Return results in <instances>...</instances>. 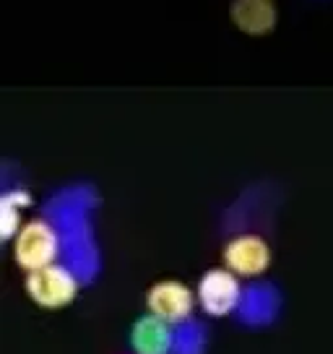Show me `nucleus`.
I'll list each match as a JSON object with an SVG mask.
<instances>
[{
	"mask_svg": "<svg viewBox=\"0 0 333 354\" xmlns=\"http://www.w3.org/2000/svg\"><path fill=\"white\" fill-rule=\"evenodd\" d=\"M57 250H60L57 232L42 219L23 224L16 234V243H13V258L26 271L50 266L57 258Z\"/></svg>",
	"mask_w": 333,
	"mask_h": 354,
	"instance_id": "1",
	"label": "nucleus"
},
{
	"mask_svg": "<svg viewBox=\"0 0 333 354\" xmlns=\"http://www.w3.org/2000/svg\"><path fill=\"white\" fill-rule=\"evenodd\" d=\"M26 292L29 297L42 305V308H66L68 302H73L78 292L76 277L68 271L66 266H42V268H34L26 277Z\"/></svg>",
	"mask_w": 333,
	"mask_h": 354,
	"instance_id": "2",
	"label": "nucleus"
},
{
	"mask_svg": "<svg viewBox=\"0 0 333 354\" xmlns=\"http://www.w3.org/2000/svg\"><path fill=\"white\" fill-rule=\"evenodd\" d=\"M198 302L209 315H227L240 302V281L229 268H211L198 281Z\"/></svg>",
	"mask_w": 333,
	"mask_h": 354,
	"instance_id": "3",
	"label": "nucleus"
},
{
	"mask_svg": "<svg viewBox=\"0 0 333 354\" xmlns=\"http://www.w3.org/2000/svg\"><path fill=\"white\" fill-rule=\"evenodd\" d=\"M224 263L240 277H258L271 263V250L263 237L258 234H240L224 248Z\"/></svg>",
	"mask_w": 333,
	"mask_h": 354,
	"instance_id": "4",
	"label": "nucleus"
},
{
	"mask_svg": "<svg viewBox=\"0 0 333 354\" xmlns=\"http://www.w3.org/2000/svg\"><path fill=\"white\" fill-rule=\"evenodd\" d=\"M146 302H149V310L164 318L169 323H180L185 321L193 310V292H190L182 281H159L149 289L146 295Z\"/></svg>",
	"mask_w": 333,
	"mask_h": 354,
	"instance_id": "5",
	"label": "nucleus"
},
{
	"mask_svg": "<svg viewBox=\"0 0 333 354\" xmlns=\"http://www.w3.org/2000/svg\"><path fill=\"white\" fill-rule=\"evenodd\" d=\"M172 342H175L172 323L154 315V313H149L133 323L131 344H133L135 354H169Z\"/></svg>",
	"mask_w": 333,
	"mask_h": 354,
	"instance_id": "6",
	"label": "nucleus"
},
{
	"mask_svg": "<svg viewBox=\"0 0 333 354\" xmlns=\"http://www.w3.org/2000/svg\"><path fill=\"white\" fill-rule=\"evenodd\" d=\"M276 8L271 0H234L232 21L245 34H268L276 26Z\"/></svg>",
	"mask_w": 333,
	"mask_h": 354,
	"instance_id": "7",
	"label": "nucleus"
},
{
	"mask_svg": "<svg viewBox=\"0 0 333 354\" xmlns=\"http://www.w3.org/2000/svg\"><path fill=\"white\" fill-rule=\"evenodd\" d=\"M19 230H21V224H19V206L3 196V201H0V234L8 240Z\"/></svg>",
	"mask_w": 333,
	"mask_h": 354,
	"instance_id": "8",
	"label": "nucleus"
}]
</instances>
